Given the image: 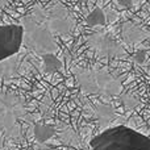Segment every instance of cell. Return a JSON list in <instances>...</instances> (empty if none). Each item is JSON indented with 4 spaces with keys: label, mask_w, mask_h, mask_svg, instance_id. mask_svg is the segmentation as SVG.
Returning <instances> with one entry per match:
<instances>
[{
    "label": "cell",
    "mask_w": 150,
    "mask_h": 150,
    "mask_svg": "<svg viewBox=\"0 0 150 150\" xmlns=\"http://www.w3.org/2000/svg\"><path fill=\"white\" fill-rule=\"evenodd\" d=\"M88 45L100 55H108V57L124 55V49L108 33L98 32L92 34L91 38L88 40Z\"/></svg>",
    "instance_id": "obj_6"
},
{
    "label": "cell",
    "mask_w": 150,
    "mask_h": 150,
    "mask_svg": "<svg viewBox=\"0 0 150 150\" xmlns=\"http://www.w3.org/2000/svg\"><path fill=\"white\" fill-rule=\"evenodd\" d=\"M74 75L79 88L87 95L115 96L122 91L120 80L105 70L75 67Z\"/></svg>",
    "instance_id": "obj_5"
},
{
    "label": "cell",
    "mask_w": 150,
    "mask_h": 150,
    "mask_svg": "<svg viewBox=\"0 0 150 150\" xmlns=\"http://www.w3.org/2000/svg\"><path fill=\"white\" fill-rule=\"evenodd\" d=\"M90 145L92 150H150V137L129 127L117 125L95 136Z\"/></svg>",
    "instance_id": "obj_4"
},
{
    "label": "cell",
    "mask_w": 150,
    "mask_h": 150,
    "mask_svg": "<svg viewBox=\"0 0 150 150\" xmlns=\"http://www.w3.org/2000/svg\"><path fill=\"white\" fill-rule=\"evenodd\" d=\"M25 101L16 93H0V149L23 136L21 122L26 119Z\"/></svg>",
    "instance_id": "obj_3"
},
{
    "label": "cell",
    "mask_w": 150,
    "mask_h": 150,
    "mask_svg": "<svg viewBox=\"0 0 150 150\" xmlns=\"http://www.w3.org/2000/svg\"><path fill=\"white\" fill-rule=\"evenodd\" d=\"M26 53L23 24H0V79L20 73Z\"/></svg>",
    "instance_id": "obj_2"
},
{
    "label": "cell",
    "mask_w": 150,
    "mask_h": 150,
    "mask_svg": "<svg viewBox=\"0 0 150 150\" xmlns=\"http://www.w3.org/2000/svg\"><path fill=\"white\" fill-rule=\"evenodd\" d=\"M25 30V47L42 58L53 57L59 47L55 37L71 33L74 20L61 3L38 7L21 18Z\"/></svg>",
    "instance_id": "obj_1"
}]
</instances>
